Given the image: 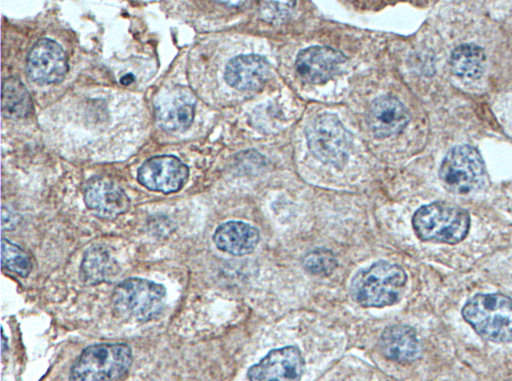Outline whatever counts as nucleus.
Returning a JSON list of instances; mask_svg holds the SVG:
<instances>
[{"label": "nucleus", "mask_w": 512, "mask_h": 381, "mask_svg": "<svg viewBox=\"0 0 512 381\" xmlns=\"http://www.w3.org/2000/svg\"><path fill=\"white\" fill-rule=\"evenodd\" d=\"M407 275L394 263L378 261L359 270L353 277L350 293L354 301L364 307H385L401 298Z\"/></svg>", "instance_id": "1"}, {"label": "nucleus", "mask_w": 512, "mask_h": 381, "mask_svg": "<svg viewBox=\"0 0 512 381\" xmlns=\"http://www.w3.org/2000/svg\"><path fill=\"white\" fill-rule=\"evenodd\" d=\"M464 320L482 338L512 342V298L502 293L476 294L462 308Z\"/></svg>", "instance_id": "2"}, {"label": "nucleus", "mask_w": 512, "mask_h": 381, "mask_svg": "<svg viewBox=\"0 0 512 381\" xmlns=\"http://www.w3.org/2000/svg\"><path fill=\"white\" fill-rule=\"evenodd\" d=\"M417 237L426 242L457 244L465 239L470 228L469 213L443 202L420 207L412 217Z\"/></svg>", "instance_id": "3"}, {"label": "nucleus", "mask_w": 512, "mask_h": 381, "mask_svg": "<svg viewBox=\"0 0 512 381\" xmlns=\"http://www.w3.org/2000/svg\"><path fill=\"white\" fill-rule=\"evenodd\" d=\"M132 361V351L127 344L91 345L74 362L69 381H114L129 370Z\"/></svg>", "instance_id": "4"}, {"label": "nucleus", "mask_w": 512, "mask_h": 381, "mask_svg": "<svg viewBox=\"0 0 512 381\" xmlns=\"http://www.w3.org/2000/svg\"><path fill=\"white\" fill-rule=\"evenodd\" d=\"M165 298L163 285L147 279L129 278L115 287L112 306L119 317L146 322L161 313Z\"/></svg>", "instance_id": "5"}, {"label": "nucleus", "mask_w": 512, "mask_h": 381, "mask_svg": "<svg viewBox=\"0 0 512 381\" xmlns=\"http://www.w3.org/2000/svg\"><path fill=\"white\" fill-rule=\"evenodd\" d=\"M305 135L310 152L318 160L338 167L347 163L352 138L335 115H318L306 126Z\"/></svg>", "instance_id": "6"}, {"label": "nucleus", "mask_w": 512, "mask_h": 381, "mask_svg": "<svg viewBox=\"0 0 512 381\" xmlns=\"http://www.w3.org/2000/svg\"><path fill=\"white\" fill-rule=\"evenodd\" d=\"M485 164L480 153L470 145L451 148L443 158L439 177L456 194H468L484 181Z\"/></svg>", "instance_id": "7"}, {"label": "nucleus", "mask_w": 512, "mask_h": 381, "mask_svg": "<svg viewBox=\"0 0 512 381\" xmlns=\"http://www.w3.org/2000/svg\"><path fill=\"white\" fill-rule=\"evenodd\" d=\"M189 169L173 155L154 156L139 167L138 182L151 191L170 194L179 191L186 183Z\"/></svg>", "instance_id": "8"}, {"label": "nucleus", "mask_w": 512, "mask_h": 381, "mask_svg": "<svg viewBox=\"0 0 512 381\" xmlns=\"http://www.w3.org/2000/svg\"><path fill=\"white\" fill-rule=\"evenodd\" d=\"M68 68L65 51L56 41L49 38L38 40L31 48L26 61L28 77L38 84L61 82Z\"/></svg>", "instance_id": "9"}, {"label": "nucleus", "mask_w": 512, "mask_h": 381, "mask_svg": "<svg viewBox=\"0 0 512 381\" xmlns=\"http://www.w3.org/2000/svg\"><path fill=\"white\" fill-rule=\"evenodd\" d=\"M304 372V360L297 347L286 346L271 350L248 370L249 381H299Z\"/></svg>", "instance_id": "10"}, {"label": "nucleus", "mask_w": 512, "mask_h": 381, "mask_svg": "<svg viewBox=\"0 0 512 381\" xmlns=\"http://www.w3.org/2000/svg\"><path fill=\"white\" fill-rule=\"evenodd\" d=\"M347 58L329 46H311L301 50L295 61L299 77L312 84H323L335 76Z\"/></svg>", "instance_id": "11"}, {"label": "nucleus", "mask_w": 512, "mask_h": 381, "mask_svg": "<svg viewBox=\"0 0 512 381\" xmlns=\"http://www.w3.org/2000/svg\"><path fill=\"white\" fill-rule=\"evenodd\" d=\"M195 97L186 88L176 86L155 102V119L165 131H180L190 126L195 113Z\"/></svg>", "instance_id": "12"}, {"label": "nucleus", "mask_w": 512, "mask_h": 381, "mask_svg": "<svg viewBox=\"0 0 512 381\" xmlns=\"http://www.w3.org/2000/svg\"><path fill=\"white\" fill-rule=\"evenodd\" d=\"M83 196L86 206L104 219H114L130 206V199L122 187L107 177L90 179L84 187Z\"/></svg>", "instance_id": "13"}, {"label": "nucleus", "mask_w": 512, "mask_h": 381, "mask_svg": "<svg viewBox=\"0 0 512 381\" xmlns=\"http://www.w3.org/2000/svg\"><path fill=\"white\" fill-rule=\"evenodd\" d=\"M367 122L377 138H387L400 133L409 122L405 106L393 96H381L370 105Z\"/></svg>", "instance_id": "14"}, {"label": "nucleus", "mask_w": 512, "mask_h": 381, "mask_svg": "<svg viewBox=\"0 0 512 381\" xmlns=\"http://www.w3.org/2000/svg\"><path fill=\"white\" fill-rule=\"evenodd\" d=\"M269 64L267 60L256 54L239 55L232 58L226 65L224 79L237 90H257L268 79Z\"/></svg>", "instance_id": "15"}, {"label": "nucleus", "mask_w": 512, "mask_h": 381, "mask_svg": "<svg viewBox=\"0 0 512 381\" xmlns=\"http://www.w3.org/2000/svg\"><path fill=\"white\" fill-rule=\"evenodd\" d=\"M380 350L389 360L409 363L420 356L421 346L412 327L392 325L387 327L380 337Z\"/></svg>", "instance_id": "16"}, {"label": "nucleus", "mask_w": 512, "mask_h": 381, "mask_svg": "<svg viewBox=\"0 0 512 381\" xmlns=\"http://www.w3.org/2000/svg\"><path fill=\"white\" fill-rule=\"evenodd\" d=\"M216 247L234 256L250 254L259 241V231L241 221H228L217 227L213 235Z\"/></svg>", "instance_id": "17"}, {"label": "nucleus", "mask_w": 512, "mask_h": 381, "mask_svg": "<svg viewBox=\"0 0 512 381\" xmlns=\"http://www.w3.org/2000/svg\"><path fill=\"white\" fill-rule=\"evenodd\" d=\"M116 269V263L110 252L102 245H95L85 252L80 274L86 284L98 285L113 278Z\"/></svg>", "instance_id": "18"}, {"label": "nucleus", "mask_w": 512, "mask_h": 381, "mask_svg": "<svg viewBox=\"0 0 512 381\" xmlns=\"http://www.w3.org/2000/svg\"><path fill=\"white\" fill-rule=\"evenodd\" d=\"M1 106L2 114L7 118H24L31 112V96L19 78L9 76L3 80Z\"/></svg>", "instance_id": "19"}, {"label": "nucleus", "mask_w": 512, "mask_h": 381, "mask_svg": "<svg viewBox=\"0 0 512 381\" xmlns=\"http://www.w3.org/2000/svg\"><path fill=\"white\" fill-rule=\"evenodd\" d=\"M485 53L474 44H462L456 47L450 58L453 73L461 78H478L484 70Z\"/></svg>", "instance_id": "20"}, {"label": "nucleus", "mask_w": 512, "mask_h": 381, "mask_svg": "<svg viewBox=\"0 0 512 381\" xmlns=\"http://www.w3.org/2000/svg\"><path fill=\"white\" fill-rule=\"evenodd\" d=\"M2 266L22 277H26L31 269L30 257L18 245L3 238L1 245Z\"/></svg>", "instance_id": "21"}, {"label": "nucleus", "mask_w": 512, "mask_h": 381, "mask_svg": "<svg viewBox=\"0 0 512 381\" xmlns=\"http://www.w3.org/2000/svg\"><path fill=\"white\" fill-rule=\"evenodd\" d=\"M302 263L307 272L319 276H327L337 267L335 255L326 249H316L307 253Z\"/></svg>", "instance_id": "22"}, {"label": "nucleus", "mask_w": 512, "mask_h": 381, "mask_svg": "<svg viewBox=\"0 0 512 381\" xmlns=\"http://www.w3.org/2000/svg\"><path fill=\"white\" fill-rule=\"evenodd\" d=\"M134 81V75L133 74H126L124 75L121 79H120V82L123 84V85H128L130 84L131 82Z\"/></svg>", "instance_id": "23"}, {"label": "nucleus", "mask_w": 512, "mask_h": 381, "mask_svg": "<svg viewBox=\"0 0 512 381\" xmlns=\"http://www.w3.org/2000/svg\"><path fill=\"white\" fill-rule=\"evenodd\" d=\"M5 344H6V338H5L4 332L2 330V353H4V351L7 349L5 347Z\"/></svg>", "instance_id": "24"}]
</instances>
